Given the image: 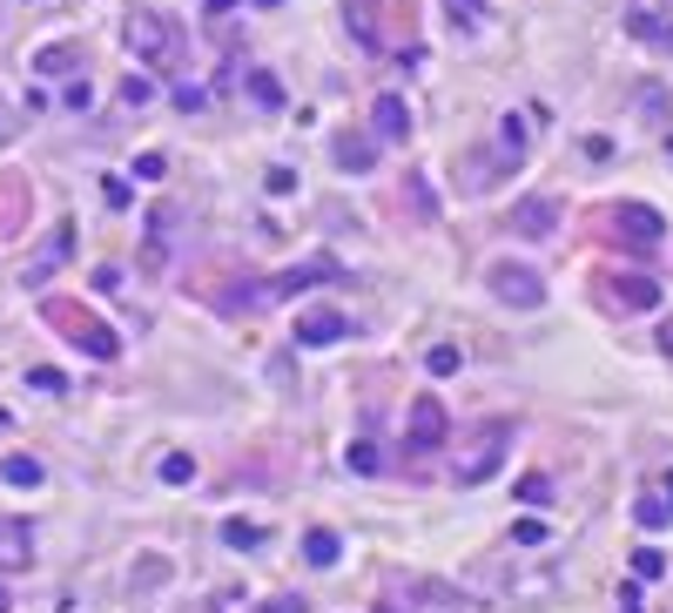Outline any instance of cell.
<instances>
[{"instance_id":"cell-1","label":"cell","mask_w":673,"mask_h":613,"mask_svg":"<svg viewBox=\"0 0 673 613\" xmlns=\"http://www.w3.org/2000/svg\"><path fill=\"white\" fill-rule=\"evenodd\" d=\"M122 41H129V55H135L142 68H163V74H176V68L189 61V41H182V21H169V14H155V8H135V14L122 21Z\"/></svg>"},{"instance_id":"cell-2","label":"cell","mask_w":673,"mask_h":613,"mask_svg":"<svg viewBox=\"0 0 673 613\" xmlns=\"http://www.w3.org/2000/svg\"><path fill=\"white\" fill-rule=\"evenodd\" d=\"M48 324H55V330H68V337L82 344L88 358H101V364H108L115 351H122V337H115V330H108L101 317H88L82 303H48Z\"/></svg>"},{"instance_id":"cell-3","label":"cell","mask_w":673,"mask_h":613,"mask_svg":"<svg viewBox=\"0 0 673 613\" xmlns=\"http://www.w3.org/2000/svg\"><path fill=\"white\" fill-rule=\"evenodd\" d=\"M505 452H512V425H505V418H492V425L471 438V452L458 458V485H485V479L505 466Z\"/></svg>"},{"instance_id":"cell-4","label":"cell","mask_w":673,"mask_h":613,"mask_svg":"<svg viewBox=\"0 0 673 613\" xmlns=\"http://www.w3.org/2000/svg\"><path fill=\"white\" fill-rule=\"evenodd\" d=\"M606 223L620 229V243H626V250H660V243H666V216H660V209H647V203H613V209H606Z\"/></svg>"},{"instance_id":"cell-5","label":"cell","mask_w":673,"mask_h":613,"mask_svg":"<svg viewBox=\"0 0 673 613\" xmlns=\"http://www.w3.org/2000/svg\"><path fill=\"white\" fill-rule=\"evenodd\" d=\"M620 14H626V34H633V41L673 55V8H666V0H626Z\"/></svg>"},{"instance_id":"cell-6","label":"cell","mask_w":673,"mask_h":613,"mask_svg":"<svg viewBox=\"0 0 673 613\" xmlns=\"http://www.w3.org/2000/svg\"><path fill=\"white\" fill-rule=\"evenodd\" d=\"M492 290L505 303H519V311H539L545 303V284H539V271H526V263H492Z\"/></svg>"},{"instance_id":"cell-7","label":"cell","mask_w":673,"mask_h":613,"mask_svg":"<svg viewBox=\"0 0 673 613\" xmlns=\"http://www.w3.org/2000/svg\"><path fill=\"white\" fill-rule=\"evenodd\" d=\"M445 405L438 398H411V425H405V452H438L445 445Z\"/></svg>"},{"instance_id":"cell-8","label":"cell","mask_w":673,"mask_h":613,"mask_svg":"<svg viewBox=\"0 0 673 613\" xmlns=\"http://www.w3.org/2000/svg\"><path fill=\"white\" fill-rule=\"evenodd\" d=\"M512 237H532V243L560 237V203L552 196H519L512 203Z\"/></svg>"},{"instance_id":"cell-9","label":"cell","mask_w":673,"mask_h":613,"mask_svg":"<svg viewBox=\"0 0 673 613\" xmlns=\"http://www.w3.org/2000/svg\"><path fill=\"white\" fill-rule=\"evenodd\" d=\"M68 250H74V229H68V223H55V229H48V243H41V256H34L27 271H21V290H41V284L61 271V263H68Z\"/></svg>"},{"instance_id":"cell-10","label":"cell","mask_w":673,"mask_h":613,"mask_svg":"<svg viewBox=\"0 0 673 613\" xmlns=\"http://www.w3.org/2000/svg\"><path fill=\"white\" fill-rule=\"evenodd\" d=\"M606 303L613 311H660V284L653 277H606Z\"/></svg>"},{"instance_id":"cell-11","label":"cell","mask_w":673,"mask_h":613,"mask_svg":"<svg viewBox=\"0 0 673 613\" xmlns=\"http://www.w3.org/2000/svg\"><path fill=\"white\" fill-rule=\"evenodd\" d=\"M350 337V324L337 317V311H303L297 317V344H310V351H324V344H344Z\"/></svg>"},{"instance_id":"cell-12","label":"cell","mask_w":673,"mask_h":613,"mask_svg":"<svg viewBox=\"0 0 673 613\" xmlns=\"http://www.w3.org/2000/svg\"><path fill=\"white\" fill-rule=\"evenodd\" d=\"M34 560V532H27V519H8L0 513V573H21Z\"/></svg>"},{"instance_id":"cell-13","label":"cell","mask_w":673,"mask_h":613,"mask_svg":"<svg viewBox=\"0 0 673 613\" xmlns=\"http://www.w3.org/2000/svg\"><path fill=\"white\" fill-rule=\"evenodd\" d=\"M371 129H377V142H405V135H411V108H405V95H377Z\"/></svg>"},{"instance_id":"cell-14","label":"cell","mask_w":673,"mask_h":613,"mask_svg":"<svg viewBox=\"0 0 673 613\" xmlns=\"http://www.w3.org/2000/svg\"><path fill=\"white\" fill-rule=\"evenodd\" d=\"M331 156H337V169H358V176H364V169L377 163V142H371V135H337Z\"/></svg>"},{"instance_id":"cell-15","label":"cell","mask_w":673,"mask_h":613,"mask_svg":"<svg viewBox=\"0 0 673 613\" xmlns=\"http://www.w3.org/2000/svg\"><path fill=\"white\" fill-rule=\"evenodd\" d=\"M176 223H182V209H176V203H163V209L148 216V263H169V243H176L169 229H176Z\"/></svg>"},{"instance_id":"cell-16","label":"cell","mask_w":673,"mask_h":613,"mask_svg":"<svg viewBox=\"0 0 673 613\" xmlns=\"http://www.w3.org/2000/svg\"><path fill=\"white\" fill-rule=\"evenodd\" d=\"M344 27L358 34V48H377V0H344Z\"/></svg>"},{"instance_id":"cell-17","label":"cell","mask_w":673,"mask_h":613,"mask_svg":"<svg viewBox=\"0 0 673 613\" xmlns=\"http://www.w3.org/2000/svg\"><path fill=\"white\" fill-rule=\"evenodd\" d=\"M303 560H310V566H337V560H344V540H337L331 526H316V532H303Z\"/></svg>"},{"instance_id":"cell-18","label":"cell","mask_w":673,"mask_h":613,"mask_svg":"<svg viewBox=\"0 0 673 613\" xmlns=\"http://www.w3.org/2000/svg\"><path fill=\"white\" fill-rule=\"evenodd\" d=\"M68 68H82V48H68V41H55V48L34 55V74H68Z\"/></svg>"},{"instance_id":"cell-19","label":"cell","mask_w":673,"mask_h":613,"mask_svg":"<svg viewBox=\"0 0 673 613\" xmlns=\"http://www.w3.org/2000/svg\"><path fill=\"white\" fill-rule=\"evenodd\" d=\"M498 156H505V163L526 156V122H519V115H505V122H498Z\"/></svg>"},{"instance_id":"cell-20","label":"cell","mask_w":673,"mask_h":613,"mask_svg":"<svg viewBox=\"0 0 673 613\" xmlns=\"http://www.w3.org/2000/svg\"><path fill=\"white\" fill-rule=\"evenodd\" d=\"M0 479L8 485H41L48 472H41V458H0Z\"/></svg>"},{"instance_id":"cell-21","label":"cell","mask_w":673,"mask_h":613,"mask_svg":"<svg viewBox=\"0 0 673 613\" xmlns=\"http://www.w3.org/2000/svg\"><path fill=\"white\" fill-rule=\"evenodd\" d=\"M445 14H452V21H458L465 34H479V27L492 21V14H485V0H445Z\"/></svg>"},{"instance_id":"cell-22","label":"cell","mask_w":673,"mask_h":613,"mask_svg":"<svg viewBox=\"0 0 673 613\" xmlns=\"http://www.w3.org/2000/svg\"><path fill=\"white\" fill-rule=\"evenodd\" d=\"M250 95H256V108H284V82H276V74H250Z\"/></svg>"},{"instance_id":"cell-23","label":"cell","mask_w":673,"mask_h":613,"mask_svg":"<svg viewBox=\"0 0 673 613\" xmlns=\"http://www.w3.org/2000/svg\"><path fill=\"white\" fill-rule=\"evenodd\" d=\"M155 472H163V485H189V479H195V458H189V452H169Z\"/></svg>"},{"instance_id":"cell-24","label":"cell","mask_w":673,"mask_h":613,"mask_svg":"<svg viewBox=\"0 0 673 613\" xmlns=\"http://www.w3.org/2000/svg\"><path fill=\"white\" fill-rule=\"evenodd\" d=\"M223 540H229L236 553H243V546H263V526H250V519H229V526H223Z\"/></svg>"},{"instance_id":"cell-25","label":"cell","mask_w":673,"mask_h":613,"mask_svg":"<svg viewBox=\"0 0 673 613\" xmlns=\"http://www.w3.org/2000/svg\"><path fill=\"white\" fill-rule=\"evenodd\" d=\"M424 371H431V377H452V371H458V351H452V344H431V351H424Z\"/></svg>"},{"instance_id":"cell-26","label":"cell","mask_w":673,"mask_h":613,"mask_svg":"<svg viewBox=\"0 0 673 613\" xmlns=\"http://www.w3.org/2000/svg\"><path fill=\"white\" fill-rule=\"evenodd\" d=\"M633 519H640L647 532H660V526L673 519V506H666V500H640V506H633Z\"/></svg>"},{"instance_id":"cell-27","label":"cell","mask_w":673,"mask_h":613,"mask_svg":"<svg viewBox=\"0 0 673 613\" xmlns=\"http://www.w3.org/2000/svg\"><path fill=\"white\" fill-rule=\"evenodd\" d=\"M344 458H350V472H364V479H371V472L384 466V458H377V445H364V438H358V445H350Z\"/></svg>"},{"instance_id":"cell-28","label":"cell","mask_w":673,"mask_h":613,"mask_svg":"<svg viewBox=\"0 0 673 613\" xmlns=\"http://www.w3.org/2000/svg\"><path fill=\"white\" fill-rule=\"evenodd\" d=\"M122 101H129V108H148V101H155V82H148V74H129V82H122Z\"/></svg>"},{"instance_id":"cell-29","label":"cell","mask_w":673,"mask_h":613,"mask_svg":"<svg viewBox=\"0 0 673 613\" xmlns=\"http://www.w3.org/2000/svg\"><path fill=\"white\" fill-rule=\"evenodd\" d=\"M660 573H666V560H660L653 546H640V553H633V580H660Z\"/></svg>"},{"instance_id":"cell-30","label":"cell","mask_w":673,"mask_h":613,"mask_svg":"<svg viewBox=\"0 0 673 613\" xmlns=\"http://www.w3.org/2000/svg\"><path fill=\"white\" fill-rule=\"evenodd\" d=\"M27 385H34V392H68V377H61V371H48V364H34V371H27Z\"/></svg>"},{"instance_id":"cell-31","label":"cell","mask_w":673,"mask_h":613,"mask_svg":"<svg viewBox=\"0 0 673 613\" xmlns=\"http://www.w3.org/2000/svg\"><path fill=\"white\" fill-rule=\"evenodd\" d=\"M512 540H519V546H539L545 526H539V519H519V526H512Z\"/></svg>"},{"instance_id":"cell-32","label":"cell","mask_w":673,"mask_h":613,"mask_svg":"<svg viewBox=\"0 0 673 613\" xmlns=\"http://www.w3.org/2000/svg\"><path fill=\"white\" fill-rule=\"evenodd\" d=\"M61 101H68V108H88V101H95V88H88V74H82V82H68V95H61Z\"/></svg>"},{"instance_id":"cell-33","label":"cell","mask_w":673,"mask_h":613,"mask_svg":"<svg viewBox=\"0 0 673 613\" xmlns=\"http://www.w3.org/2000/svg\"><path fill=\"white\" fill-rule=\"evenodd\" d=\"M519 500H526V506H545V500H552V485H545V479H526V485H519Z\"/></svg>"},{"instance_id":"cell-34","label":"cell","mask_w":673,"mask_h":613,"mask_svg":"<svg viewBox=\"0 0 673 613\" xmlns=\"http://www.w3.org/2000/svg\"><path fill=\"white\" fill-rule=\"evenodd\" d=\"M411 209H418V216L438 209V203H431V189H424V176H411Z\"/></svg>"},{"instance_id":"cell-35","label":"cell","mask_w":673,"mask_h":613,"mask_svg":"<svg viewBox=\"0 0 673 613\" xmlns=\"http://www.w3.org/2000/svg\"><path fill=\"white\" fill-rule=\"evenodd\" d=\"M263 182H269V196H290V189H297V176H290V169H269Z\"/></svg>"},{"instance_id":"cell-36","label":"cell","mask_w":673,"mask_h":613,"mask_svg":"<svg viewBox=\"0 0 673 613\" xmlns=\"http://www.w3.org/2000/svg\"><path fill=\"white\" fill-rule=\"evenodd\" d=\"M620 613H640V587H620Z\"/></svg>"},{"instance_id":"cell-37","label":"cell","mask_w":673,"mask_h":613,"mask_svg":"<svg viewBox=\"0 0 673 613\" xmlns=\"http://www.w3.org/2000/svg\"><path fill=\"white\" fill-rule=\"evenodd\" d=\"M263 613H310V606H303V600H269Z\"/></svg>"},{"instance_id":"cell-38","label":"cell","mask_w":673,"mask_h":613,"mask_svg":"<svg viewBox=\"0 0 673 613\" xmlns=\"http://www.w3.org/2000/svg\"><path fill=\"white\" fill-rule=\"evenodd\" d=\"M660 351H666V358H673V324H666V330H660Z\"/></svg>"},{"instance_id":"cell-39","label":"cell","mask_w":673,"mask_h":613,"mask_svg":"<svg viewBox=\"0 0 673 613\" xmlns=\"http://www.w3.org/2000/svg\"><path fill=\"white\" fill-rule=\"evenodd\" d=\"M0 613H8V587H0Z\"/></svg>"},{"instance_id":"cell-40","label":"cell","mask_w":673,"mask_h":613,"mask_svg":"<svg viewBox=\"0 0 673 613\" xmlns=\"http://www.w3.org/2000/svg\"><path fill=\"white\" fill-rule=\"evenodd\" d=\"M666 500H673V472H666Z\"/></svg>"},{"instance_id":"cell-41","label":"cell","mask_w":673,"mask_h":613,"mask_svg":"<svg viewBox=\"0 0 673 613\" xmlns=\"http://www.w3.org/2000/svg\"><path fill=\"white\" fill-rule=\"evenodd\" d=\"M666 156H673V135H666Z\"/></svg>"}]
</instances>
